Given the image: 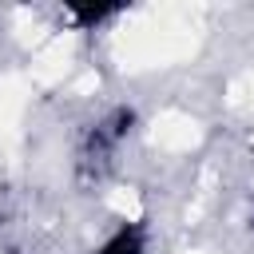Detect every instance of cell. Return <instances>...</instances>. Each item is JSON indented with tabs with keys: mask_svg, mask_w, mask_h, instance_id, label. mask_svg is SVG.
Returning <instances> with one entry per match:
<instances>
[{
	"mask_svg": "<svg viewBox=\"0 0 254 254\" xmlns=\"http://www.w3.org/2000/svg\"><path fill=\"white\" fill-rule=\"evenodd\" d=\"M135 131H139V111L131 103H111L107 111H99L87 123V131L79 139V151H75V167L87 179H103L115 167L119 151L131 143Z\"/></svg>",
	"mask_w": 254,
	"mask_h": 254,
	"instance_id": "cell-1",
	"label": "cell"
},
{
	"mask_svg": "<svg viewBox=\"0 0 254 254\" xmlns=\"http://www.w3.org/2000/svg\"><path fill=\"white\" fill-rule=\"evenodd\" d=\"M151 226L143 218H115L87 254H151Z\"/></svg>",
	"mask_w": 254,
	"mask_h": 254,
	"instance_id": "cell-2",
	"label": "cell"
},
{
	"mask_svg": "<svg viewBox=\"0 0 254 254\" xmlns=\"http://www.w3.org/2000/svg\"><path fill=\"white\" fill-rule=\"evenodd\" d=\"M4 254H20V250H4Z\"/></svg>",
	"mask_w": 254,
	"mask_h": 254,
	"instance_id": "cell-3",
	"label": "cell"
}]
</instances>
